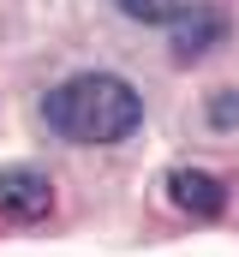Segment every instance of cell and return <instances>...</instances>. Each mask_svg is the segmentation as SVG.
Returning <instances> with one entry per match:
<instances>
[{"instance_id": "obj_1", "label": "cell", "mask_w": 239, "mask_h": 257, "mask_svg": "<svg viewBox=\"0 0 239 257\" xmlns=\"http://www.w3.org/2000/svg\"><path fill=\"white\" fill-rule=\"evenodd\" d=\"M42 120L78 150H102V144H126L144 126V96L120 72H78L42 96Z\"/></svg>"}, {"instance_id": "obj_2", "label": "cell", "mask_w": 239, "mask_h": 257, "mask_svg": "<svg viewBox=\"0 0 239 257\" xmlns=\"http://www.w3.org/2000/svg\"><path fill=\"white\" fill-rule=\"evenodd\" d=\"M0 215L6 221H42L54 215V180L30 162H12L0 168Z\"/></svg>"}, {"instance_id": "obj_3", "label": "cell", "mask_w": 239, "mask_h": 257, "mask_svg": "<svg viewBox=\"0 0 239 257\" xmlns=\"http://www.w3.org/2000/svg\"><path fill=\"white\" fill-rule=\"evenodd\" d=\"M221 36H227V12H215V6H185L179 0V12L168 18V48H174L179 66H191L209 48H221Z\"/></svg>"}, {"instance_id": "obj_4", "label": "cell", "mask_w": 239, "mask_h": 257, "mask_svg": "<svg viewBox=\"0 0 239 257\" xmlns=\"http://www.w3.org/2000/svg\"><path fill=\"white\" fill-rule=\"evenodd\" d=\"M162 192H168V203L179 215H197V221H215L227 209V180L209 174V168H174Z\"/></svg>"}, {"instance_id": "obj_5", "label": "cell", "mask_w": 239, "mask_h": 257, "mask_svg": "<svg viewBox=\"0 0 239 257\" xmlns=\"http://www.w3.org/2000/svg\"><path fill=\"white\" fill-rule=\"evenodd\" d=\"M203 114H209V126H215V132H239V84H221V90H209Z\"/></svg>"}, {"instance_id": "obj_6", "label": "cell", "mask_w": 239, "mask_h": 257, "mask_svg": "<svg viewBox=\"0 0 239 257\" xmlns=\"http://www.w3.org/2000/svg\"><path fill=\"white\" fill-rule=\"evenodd\" d=\"M120 18H132V24H168L179 12V0H114Z\"/></svg>"}]
</instances>
